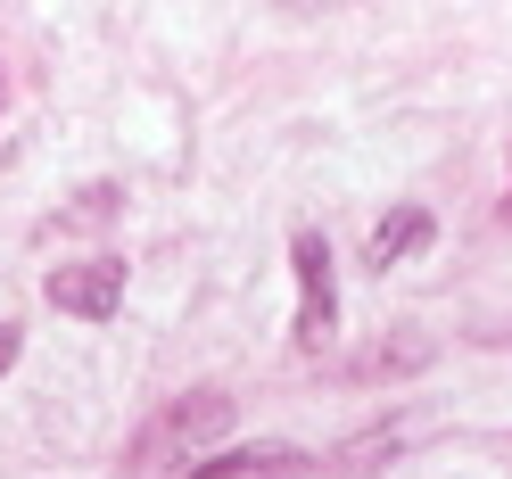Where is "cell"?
<instances>
[{
	"mask_svg": "<svg viewBox=\"0 0 512 479\" xmlns=\"http://www.w3.org/2000/svg\"><path fill=\"white\" fill-rule=\"evenodd\" d=\"M290 257H298V347H323L331 323H339L331 248H323V232H298V240H290Z\"/></svg>",
	"mask_w": 512,
	"mask_h": 479,
	"instance_id": "6da1fadb",
	"label": "cell"
},
{
	"mask_svg": "<svg viewBox=\"0 0 512 479\" xmlns=\"http://www.w3.org/2000/svg\"><path fill=\"white\" fill-rule=\"evenodd\" d=\"M50 306H58V314H83V323H108V314L124 306V265H116V257L58 265V273H50Z\"/></svg>",
	"mask_w": 512,
	"mask_h": 479,
	"instance_id": "7a4b0ae2",
	"label": "cell"
},
{
	"mask_svg": "<svg viewBox=\"0 0 512 479\" xmlns=\"http://www.w3.org/2000/svg\"><path fill=\"white\" fill-rule=\"evenodd\" d=\"M306 471H314L306 446H232V455L190 463L182 479H306Z\"/></svg>",
	"mask_w": 512,
	"mask_h": 479,
	"instance_id": "3957f363",
	"label": "cell"
},
{
	"mask_svg": "<svg viewBox=\"0 0 512 479\" xmlns=\"http://www.w3.org/2000/svg\"><path fill=\"white\" fill-rule=\"evenodd\" d=\"M223 422H232V397L199 389V405H174L166 422H157V438H149V446H166V438H174V446H199V438H215Z\"/></svg>",
	"mask_w": 512,
	"mask_h": 479,
	"instance_id": "277c9868",
	"label": "cell"
},
{
	"mask_svg": "<svg viewBox=\"0 0 512 479\" xmlns=\"http://www.w3.org/2000/svg\"><path fill=\"white\" fill-rule=\"evenodd\" d=\"M422 240H430V215H422V207H397V215L372 232V265H397V257H413Z\"/></svg>",
	"mask_w": 512,
	"mask_h": 479,
	"instance_id": "5b68a950",
	"label": "cell"
},
{
	"mask_svg": "<svg viewBox=\"0 0 512 479\" xmlns=\"http://www.w3.org/2000/svg\"><path fill=\"white\" fill-rule=\"evenodd\" d=\"M17 364V323H0V372Z\"/></svg>",
	"mask_w": 512,
	"mask_h": 479,
	"instance_id": "8992f818",
	"label": "cell"
}]
</instances>
